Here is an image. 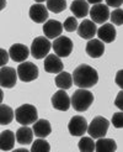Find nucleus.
Instances as JSON below:
<instances>
[{"mask_svg": "<svg viewBox=\"0 0 123 152\" xmlns=\"http://www.w3.org/2000/svg\"><path fill=\"white\" fill-rule=\"evenodd\" d=\"M49 150H51L49 143L43 137H38L36 141H33L32 147H31L32 152H48Z\"/></svg>", "mask_w": 123, "mask_h": 152, "instance_id": "obj_28", "label": "nucleus"}, {"mask_svg": "<svg viewBox=\"0 0 123 152\" xmlns=\"http://www.w3.org/2000/svg\"><path fill=\"white\" fill-rule=\"evenodd\" d=\"M0 53H1V56H3V61H1V63H0V64H1V66H5L6 64V62H7V58H9L10 57V55H9V52H6L5 50H0Z\"/></svg>", "mask_w": 123, "mask_h": 152, "instance_id": "obj_35", "label": "nucleus"}, {"mask_svg": "<svg viewBox=\"0 0 123 152\" xmlns=\"http://www.w3.org/2000/svg\"><path fill=\"white\" fill-rule=\"evenodd\" d=\"M111 123L116 129H123V111L122 110H121V113L113 114Z\"/></svg>", "mask_w": 123, "mask_h": 152, "instance_id": "obj_31", "label": "nucleus"}, {"mask_svg": "<svg viewBox=\"0 0 123 152\" xmlns=\"http://www.w3.org/2000/svg\"><path fill=\"white\" fill-rule=\"evenodd\" d=\"M52 48L57 56L68 57L73 51V41L67 36H59L57 39H54Z\"/></svg>", "mask_w": 123, "mask_h": 152, "instance_id": "obj_6", "label": "nucleus"}, {"mask_svg": "<svg viewBox=\"0 0 123 152\" xmlns=\"http://www.w3.org/2000/svg\"><path fill=\"white\" fill-rule=\"evenodd\" d=\"M37 118H38V115H37L36 106L31 105V104H24L15 110V119H16V121L21 125L35 124L38 120Z\"/></svg>", "mask_w": 123, "mask_h": 152, "instance_id": "obj_3", "label": "nucleus"}, {"mask_svg": "<svg viewBox=\"0 0 123 152\" xmlns=\"http://www.w3.org/2000/svg\"><path fill=\"white\" fill-rule=\"evenodd\" d=\"M92 103H94V95L89 89L79 88L72 95V106L74 108V110L79 113L86 111Z\"/></svg>", "mask_w": 123, "mask_h": 152, "instance_id": "obj_2", "label": "nucleus"}, {"mask_svg": "<svg viewBox=\"0 0 123 152\" xmlns=\"http://www.w3.org/2000/svg\"><path fill=\"white\" fill-rule=\"evenodd\" d=\"M56 82V86L59 89H70L72 86L74 84V80H73V75L69 74L68 72H60L57 74V77L54 79Z\"/></svg>", "mask_w": 123, "mask_h": 152, "instance_id": "obj_23", "label": "nucleus"}, {"mask_svg": "<svg viewBox=\"0 0 123 152\" xmlns=\"http://www.w3.org/2000/svg\"><path fill=\"white\" fill-rule=\"evenodd\" d=\"M117 150V145L114 140L101 137L96 141V151L97 152H113Z\"/></svg>", "mask_w": 123, "mask_h": 152, "instance_id": "obj_24", "label": "nucleus"}, {"mask_svg": "<svg viewBox=\"0 0 123 152\" xmlns=\"http://www.w3.org/2000/svg\"><path fill=\"white\" fill-rule=\"evenodd\" d=\"M114 105H116L119 110H122V111H123V89H122L121 92L117 94L116 99H114Z\"/></svg>", "mask_w": 123, "mask_h": 152, "instance_id": "obj_32", "label": "nucleus"}, {"mask_svg": "<svg viewBox=\"0 0 123 152\" xmlns=\"http://www.w3.org/2000/svg\"><path fill=\"white\" fill-rule=\"evenodd\" d=\"M110 19H111V22L113 25H117V26L123 25V9L116 7V9L111 12Z\"/></svg>", "mask_w": 123, "mask_h": 152, "instance_id": "obj_29", "label": "nucleus"}, {"mask_svg": "<svg viewBox=\"0 0 123 152\" xmlns=\"http://www.w3.org/2000/svg\"><path fill=\"white\" fill-rule=\"evenodd\" d=\"M73 80L78 88L89 89L98 82V73L89 64H80L73 72Z\"/></svg>", "mask_w": 123, "mask_h": 152, "instance_id": "obj_1", "label": "nucleus"}, {"mask_svg": "<svg viewBox=\"0 0 123 152\" xmlns=\"http://www.w3.org/2000/svg\"><path fill=\"white\" fill-rule=\"evenodd\" d=\"M19 78L22 82H32L38 77V68L36 64L31 62H22L17 67Z\"/></svg>", "mask_w": 123, "mask_h": 152, "instance_id": "obj_7", "label": "nucleus"}, {"mask_svg": "<svg viewBox=\"0 0 123 152\" xmlns=\"http://www.w3.org/2000/svg\"><path fill=\"white\" fill-rule=\"evenodd\" d=\"M33 132H35V136L37 137H47V136L52 132V126L49 124L48 120L46 119H40L37 120L36 123L33 124Z\"/></svg>", "mask_w": 123, "mask_h": 152, "instance_id": "obj_20", "label": "nucleus"}, {"mask_svg": "<svg viewBox=\"0 0 123 152\" xmlns=\"http://www.w3.org/2000/svg\"><path fill=\"white\" fill-rule=\"evenodd\" d=\"M63 24H60V22L58 20H47L44 22L43 25V34L46 37H48L49 40L52 39H57V37L60 36L62 31H63Z\"/></svg>", "mask_w": 123, "mask_h": 152, "instance_id": "obj_14", "label": "nucleus"}, {"mask_svg": "<svg viewBox=\"0 0 123 152\" xmlns=\"http://www.w3.org/2000/svg\"><path fill=\"white\" fill-rule=\"evenodd\" d=\"M17 71L14 69L12 67H5L3 66L0 69V84L3 88H14L17 80Z\"/></svg>", "mask_w": 123, "mask_h": 152, "instance_id": "obj_9", "label": "nucleus"}, {"mask_svg": "<svg viewBox=\"0 0 123 152\" xmlns=\"http://www.w3.org/2000/svg\"><path fill=\"white\" fill-rule=\"evenodd\" d=\"M88 121L81 115L73 116L68 124V130L73 136H82L85 132H88Z\"/></svg>", "mask_w": 123, "mask_h": 152, "instance_id": "obj_8", "label": "nucleus"}, {"mask_svg": "<svg viewBox=\"0 0 123 152\" xmlns=\"http://www.w3.org/2000/svg\"><path fill=\"white\" fill-rule=\"evenodd\" d=\"M46 3L48 10L54 14H59L67 9V0H47Z\"/></svg>", "mask_w": 123, "mask_h": 152, "instance_id": "obj_27", "label": "nucleus"}, {"mask_svg": "<svg viewBox=\"0 0 123 152\" xmlns=\"http://www.w3.org/2000/svg\"><path fill=\"white\" fill-rule=\"evenodd\" d=\"M30 53H31V50L22 43H15L9 50L10 58L14 61V62H17V63L25 62Z\"/></svg>", "mask_w": 123, "mask_h": 152, "instance_id": "obj_13", "label": "nucleus"}, {"mask_svg": "<svg viewBox=\"0 0 123 152\" xmlns=\"http://www.w3.org/2000/svg\"><path fill=\"white\" fill-rule=\"evenodd\" d=\"M78 34L84 40L94 39V36L97 35L96 22H94L92 20H84L78 27Z\"/></svg>", "mask_w": 123, "mask_h": 152, "instance_id": "obj_15", "label": "nucleus"}, {"mask_svg": "<svg viewBox=\"0 0 123 152\" xmlns=\"http://www.w3.org/2000/svg\"><path fill=\"white\" fill-rule=\"evenodd\" d=\"M44 71L48 73H60L63 72L64 64L62 62V59L59 56L57 55H48L47 57L44 58Z\"/></svg>", "mask_w": 123, "mask_h": 152, "instance_id": "obj_16", "label": "nucleus"}, {"mask_svg": "<svg viewBox=\"0 0 123 152\" xmlns=\"http://www.w3.org/2000/svg\"><path fill=\"white\" fill-rule=\"evenodd\" d=\"M51 48H52V45L49 42L48 37L38 36L32 41V45H31V55L36 59L46 58L49 55Z\"/></svg>", "mask_w": 123, "mask_h": 152, "instance_id": "obj_4", "label": "nucleus"}, {"mask_svg": "<svg viewBox=\"0 0 123 152\" xmlns=\"http://www.w3.org/2000/svg\"><path fill=\"white\" fill-rule=\"evenodd\" d=\"M15 140H16V135H14L12 131L5 130L0 135V148L3 151H10L14 148Z\"/></svg>", "mask_w": 123, "mask_h": 152, "instance_id": "obj_22", "label": "nucleus"}, {"mask_svg": "<svg viewBox=\"0 0 123 152\" xmlns=\"http://www.w3.org/2000/svg\"><path fill=\"white\" fill-rule=\"evenodd\" d=\"M90 18L96 24H105L111 16V12L109 10V5L105 4H95L90 9Z\"/></svg>", "mask_w": 123, "mask_h": 152, "instance_id": "obj_10", "label": "nucleus"}, {"mask_svg": "<svg viewBox=\"0 0 123 152\" xmlns=\"http://www.w3.org/2000/svg\"><path fill=\"white\" fill-rule=\"evenodd\" d=\"M98 39L103 41L105 43H111L116 39V28L113 24H103L97 30Z\"/></svg>", "mask_w": 123, "mask_h": 152, "instance_id": "obj_18", "label": "nucleus"}, {"mask_svg": "<svg viewBox=\"0 0 123 152\" xmlns=\"http://www.w3.org/2000/svg\"><path fill=\"white\" fill-rule=\"evenodd\" d=\"M14 116H15V111L10 108V106L1 104V106H0V124L1 125L10 124L14 119Z\"/></svg>", "mask_w": 123, "mask_h": 152, "instance_id": "obj_25", "label": "nucleus"}, {"mask_svg": "<svg viewBox=\"0 0 123 152\" xmlns=\"http://www.w3.org/2000/svg\"><path fill=\"white\" fill-rule=\"evenodd\" d=\"M106 4L112 7H119L123 4V0H106Z\"/></svg>", "mask_w": 123, "mask_h": 152, "instance_id": "obj_34", "label": "nucleus"}, {"mask_svg": "<svg viewBox=\"0 0 123 152\" xmlns=\"http://www.w3.org/2000/svg\"><path fill=\"white\" fill-rule=\"evenodd\" d=\"M114 82H116V84H117L121 89H123V69H121V71L117 72L116 78H114Z\"/></svg>", "mask_w": 123, "mask_h": 152, "instance_id": "obj_33", "label": "nucleus"}, {"mask_svg": "<svg viewBox=\"0 0 123 152\" xmlns=\"http://www.w3.org/2000/svg\"><path fill=\"white\" fill-rule=\"evenodd\" d=\"M109 126H110V123L106 118L96 116L90 123L88 132L92 139H101L106 136L107 131H109Z\"/></svg>", "mask_w": 123, "mask_h": 152, "instance_id": "obj_5", "label": "nucleus"}, {"mask_svg": "<svg viewBox=\"0 0 123 152\" xmlns=\"http://www.w3.org/2000/svg\"><path fill=\"white\" fill-rule=\"evenodd\" d=\"M72 105V98L65 93L64 89H59L52 96V106L59 111H67Z\"/></svg>", "mask_w": 123, "mask_h": 152, "instance_id": "obj_11", "label": "nucleus"}, {"mask_svg": "<svg viewBox=\"0 0 123 152\" xmlns=\"http://www.w3.org/2000/svg\"><path fill=\"white\" fill-rule=\"evenodd\" d=\"M70 10L74 14V16L82 19L90 12L89 10V1L88 0H74L70 5Z\"/></svg>", "mask_w": 123, "mask_h": 152, "instance_id": "obj_19", "label": "nucleus"}, {"mask_svg": "<svg viewBox=\"0 0 123 152\" xmlns=\"http://www.w3.org/2000/svg\"><path fill=\"white\" fill-rule=\"evenodd\" d=\"M36 3H40V4H42V3H44V1H47V0H35Z\"/></svg>", "mask_w": 123, "mask_h": 152, "instance_id": "obj_37", "label": "nucleus"}, {"mask_svg": "<svg viewBox=\"0 0 123 152\" xmlns=\"http://www.w3.org/2000/svg\"><path fill=\"white\" fill-rule=\"evenodd\" d=\"M33 129H30L28 125H24L16 131V140L21 145H30L33 139Z\"/></svg>", "mask_w": 123, "mask_h": 152, "instance_id": "obj_21", "label": "nucleus"}, {"mask_svg": "<svg viewBox=\"0 0 123 152\" xmlns=\"http://www.w3.org/2000/svg\"><path fill=\"white\" fill-rule=\"evenodd\" d=\"M88 1H89V4H101V1H102V0H88Z\"/></svg>", "mask_w": 123, "mask_h": 152, "instance_id": "obj_36", "label": "nucleus"}, {"mask_svg": "<svg viewBox=\"0 0 123 152\" xmlns=\"http://www.w3.org/2000/svg\"><path fill=\"white\" fill-rule=\"evenodd\" d=\"M85 50L91 58H98L105 53V42L100 39H91L86 43Z\"/></svg>", "mask_w": 123, "mask_h": 152, "instance_id": "obj_17", "label": "nucleus"}, {"mask_svg": "<svg viewBox=\"0 0 123 152\" xmlns=\"http://www.w3.org/2000/svg\"><path fill=\"white\" fill-rule=\"evenodd\" d=\"M30 19L33 22H37V24H44L46 21L48 20V7L44 6L43 4H33L30 7Z\"/></svg>", "mask_w": 123, "mask_h": 152, "instance_id": "obj_12", "label": "nucleus"}, {"mask_svg": "<svg viewBox=\"0 0 123 152\" xmlns=\"http://www.w3.org/2000/svg\"><path fill=\"white\" fill-rule=\"evenodd\" d=\"M63 26H64V30H65V31H68V32L76 31L78 27H79L78 26V20H76V16H69V18H67V20L64 21Z\"/></svg>", "mask_w": 123, "mask_h": 152, "instance_id": "obj_30", "label": "nucleus"}, {"mask_svg": "<svg viewBox=\"0 0 123 152\" xmlns=\"http://www.w3.org/2000/svg\"><path fill=\"white\" fill-rule=\"evenodd\" d=\"M78 147L81 152H94L96 150V142H94L91 136H82L78 143Z\"/></svg>", "mask_w": 123, "mask_h": 152, "instance_id": "obj_26", "label": "nucleus"}]
</instances>
